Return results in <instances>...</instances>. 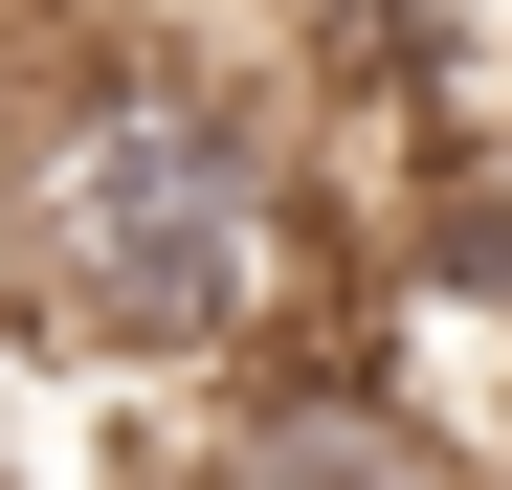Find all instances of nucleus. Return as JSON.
<instances>
[{
  "label": "nucleus",
  "mask_w": 512,
  "mask_h": 490,
  "mask_svg": "<svg viewBox=\"0 0 512 490\" xmlns=\"http://www.w3.org/2000/svg\"><path fill=\"white\" fill-rule=\"evenodd\" d=\"M0 490H23V468H0Z\"/></svg>",
  "instance_id": "20e7f679"
},
{
  "label": "nucleus",
  "mask_w": 512,
  "mask_h": 490,
  "mask_svg": "<svg viewBox=\"0 0 512 490\" xmlns=\"http://www.w3.org/2000/svg\"><path fill=\"white\" fill-rule=\"evenodd\" d=\"M23 112H45V67L0 45V312H23Z\"/></svg>",
  "instance_id": "7ed1b4c3"
},
{
  "label": "nucleus",
  "mask_w": 512,
  "mask_h": 490,
  "mask_svg": "<svg viewBox=\"0 0 512 490\" xmlns=\"http://www.w3.org/2000/svg\"><path fill=\"white\" fill-rule=\"evenodd\" d=\"M179 490H490V446L446 424V379H401L357 312H312L179 401Z\"/></svg>",
  "instance_id": "f03ea898"
},
{
  "label": "nucleus",
  "mask_w": 512,
  "mask_h": 490,
  "mask_svg": "<svg viewBox=\"0 0 512 490\" xmlns=\"http://www.w3.org/2000/svg\"><path fill=\"white\" fill-rule=\"evenodd\" d=\"M23 67H45V112H23V335L201 401L357 290L334 179H312L334 90L290 45H223L179 0H45Z\"/></svg>",
  "instance_id": "f257e3e1"
}]
</instances>
